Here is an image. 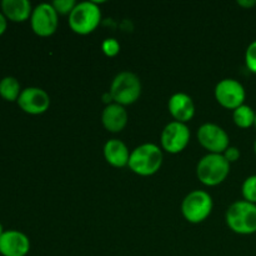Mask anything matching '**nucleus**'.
Wrapping results in <instances>:
<instances>
[{
  "label": "nucleus",
  "instance_id": "nucleus-2",
  "mask_svg": "<svg viewBox=\"0 0 256 256\" xmlns=\"http://www.w3.org/2000/svg\"><path fill=\"white\" fill-rule=\"evenodd\" d=\"M228 226L239 235H252L256 232V204L245 200L232 202L225 215Z\"/></svg>",
  "mask_w": 256,
  "mask_h": 256
},
{
  "label": "nucleus",
  "instance_id": "nucleus-25",
  "mask_svg": "<svg viewBox=\"0 0 256 256\" xmlns=\"http://www.w3.org/2000/svg\"><path fill=\"white\" fill-rule=\"evenodd\" d=\"M238 5L242 8H246V9H250V8H254L256 5V0H238Z\"/></svg>",
  "mask_w": 256,
  "mask_h": 256
},
{
  "label": "nucleus",
  "instance_id": "nucleus-22",
  "mask_svg": "<svg viewBox=\"0 0 256 256\" xmlns=\"http://www.w3.org/2000/svg\"><path fill=\"white\" fill-rule=\"evenodd\" d=\"M102 49L106 56H115L120 52V44L115 38H108L102 42Z\"/></svg>",
  "mask_w": 256,
  "mask_h": 256
},
{
  "label": "nucleus",
  "instance_id": "nucleus-23",
  "mask_svg": "<svg viewBox=\"0 0 256 256\" xmlns=\"http://www.w3.org/2000/svg\"><path fill=\"white\" fill-rule=\"evenodd\" d=\"M222 155H224L225 159L228 160V162L232 164V162H235L239 160L240 158V150L238 149L236 146H229L226 150H225L224 152H222Z\"/></svg>",
  "mask_w": 256,
  "mask_h": 256
},
{
  "label": "nucleus",
  "instance_id": "nucleus-6",
  "mask_svg": "<svg viewBox=\"0 0 256 256\" xmlns=\"http://www.w3.org/2000/svg\"><path fill=\"white\" fill-rule=\"evenodd\" d=\"M212 198L204 190H194L184 198L182 202V216L192 224H199L206 220L212 214Z\"/></svg>",
  "mask_w": 256,
  "mask_h": 256
},
{
  "label": "nucleus",
  "instance_id": "nucleus-21",
  "mask_svg": "<svg viewBox=\"0 0 256 256\" xmlns=\"http://www.w3.org/2000/svg\"><path fill=\"white\" fill-rule=\"evenodd\" d=\"M245 64L252 72L256 74V40L250 42L245 52Z\"/></svg>",
  "mask_w": 256,
  "mask_h": 256
},
{
  "label": "nucleus",
  "instance_id": "nucleus-18",
  "mask_svg": "<svg viewBox=\"0 0 256 256\" xmlns=\"http://www.w3.org/2000/svg\"><path fill=\"white\" fill-rule=\"evenodd\" d=\"M255 114L256 112H254L252 106L244 104L232 112V120L236 126L242 128V129H248L254 125Z\"/></svg>",
  "mask_w": 256,
  "mask_h": 256
},
{
  "label": "nucleus",
  "instance_id": "nucleus-3",
  "mask_svg": "<svg viewBox=\"0 0 256 256\" xmlns=\"http://www.w3.org/2000/svg\"><path fill=\"white\" fill-rule=\"evenodd\" d=\"M230 172V162L222 154H206L199 160L196 166L198 179L206 186L222 184Z\"/></svg>",
  "mask_w": 256,
  "mask_h": 256
},
{
  "label": "nucleus",
  "instance_id": "nucleus-12",
  "mask_svg": "<svg viewBox=\"0 0 256 256\" xmlns=\"http://www.w3.org/2000/svg\"><path fill=\"white\" fill-rule=\"evenodd\" d=\"M30 252V240L19 230H5L0 236V255L26 256Z\"/></svg>",
  "mask_w": 256,
  "mask_h": 256
},
{
  "label": "nucleus",
  "instance_id": "nucleus-20",
  "mask_svg": "<svg viewBox=\"0 0 256 256\" xmlns=\"http://www.w3.org/2000/svg\"><path fill=\"white\" fill-rule=\"evenodd\" d=\"M78 2L75 0H55L52 2L54 9L60 15H70V12L74 10Z\"/></svg>",
  "mask_w": 256,
  "mask_h": 256
},
{
  "label": "nucleus",
  "instance_id": "nucleus-1",
  "mask_svg": "<svg viewBox=\"0 0 256 256\" xmlns=\"http://www.w3.org/2000/svg\"><path fill=\"white\" fill-rule=\"evenodd\" d=\"M164 160L162 150L152 142H146L135 148L130 152L128 166L140 176H150L160 170Z\"/></svg>",
  "mask_w": 256,
  "mask_h": 256
},
{
  "label": "nucleus",
  "instance_id": "nucleus-10",
  "mask_svg": "<svg viewBox=\"0 0 256 256\" xmlns=\"http://www.w3.org/2000/svg\"><path fill=\"white\" fill-rule=\"evenodd\" d=\"M198 140L212 154H222L230 146L228 132L214 122H205L199 128Z\"/></svg>",
  "mask_w": 256,
  "mask_h": 256
},
{
  "label": "nucleus",
  "instance_id": "nucleus-16",
  "mask_svg": "<svg viewBox=\"0 0 256 256\" xmlns=\"http://www.w3.org/2000/svg\"><path fill=\"white\" fill-rule=\"evenodd\" d=\"M130 152L125 142L119 139H110L104 145V158L114 168H124L129 162Z\"/></svg>",
  "mask_w": 256,
  "mask_h": 256
},
{
  "label": "nucleus",
  "instance_id": "nucleus-8",
  "mask_svg": "<svg viewBox=\"0 0 256 256\" xmlns=\"http://www.w3.org/2000/svg\"><path fill=\"white\" fill-rule=\"evenodd\" d=\"M32 32L39 36H50L54 34L59 25V14L52 2H42L32 9L30 16Z\"/></svg>",
  "mask_w": 256,
  "mask_h": 256
},
{
  "label": "nucleus",
  "instance_id": "nucleus-7",
  "mask_svg": "<svg viewBox=\"0 0 256 256\" xmlns=\"http://www.w3.org/2000/svg\"><path fill=\"white\" fill-rule=\"evenodd\" d=\"M215 99L225 109H230L234 112L239 106L244 105L246 92L245 88L239 80L228 79L220 80L215 86Z\"/></svg>",
  "mask_w": 256,
  "mask_h": 256
},
{
  "label": "nucleus",
  "instance_id": "nucleus-17",
  "mask_svg": "<svg viewBox=\"0 0 256 256\" xmlns=\"http://www.w3.org/2000/svg\"><path fill=\"white\" fill-rule=\"evenodd\" d=\"M22 90L20 82L16 78L4 76L0 80V96L6 102H18Z\"/></svg>",
  "mask_w": 256,
  "mask_h": 256
},
{
  "label": "nucleus",
  "instance_id": "nucleus-13",
  "mask_svg": "<svg viewBox=\"0 0 256 256\" xmlns=\"http://www.w3.org/2000/svg\"><path fill=\"white\" fill-rule=\"evenodd\" d=\"M168 108L175 122H184V124L190 122L195 115L194 102L192 96L185 92H175L174 95H172L168 102Z\"/></svg>",
  "mask_w": 256,
  "mask_h": 256
},
{
  "label": "nucleus",
  "instance_id": "nucleus-11",
  "mask_svg": "<svg viewBox=\"0 0 256 256\" xmlns=\"http://www.w3.org/2000/svg\"><path fill=\"white\" fill-rule=\"evenodd\" d=\"M18 105L24 112L30 115L44 114L50 106V96L44 89L29 86L22 90Z\"/></svg>",
  "mask_w": 256,
  "mask_h": 256
},
{
  "label": "nucleus",
  "instance_id": "nucleus-28",
  "mask_svg": "<svg viewBox=\"0 0 256 256\" xmlns=\"http://www.w3.org/2000/svg\"><path fill=\"white\" fill-rule=\"evenodd\" d=\"M254 152H255V155H256V139H255V142H254Z\"/></svg>",
  "mask_w": 256,
  "mask_h": 256
},
{
  "label": "nucleus",
  "instance_id": "nucleus-27",
  "mask_svg": "<svg viewBox=\"0 0 256 256\" xmlns=\"http://www.w3.org/2000/svg\"><path fill=\"white\" fill-rule=\"evenodd\" d=\"M4 232H5V230H4V228H2V222H0V236H2V235L4 234Z\"/></svg>",
  "mask_w": 256,
  "mask_h": 256
},
{
  "label": "nucleus",
  "instance_id": "nucleus-9",
  "mask_svg": "<svg viewBox=\"0 0 256 256\" xmlns=\"http://www.w3.org/2000/svg\"><path fill=\"white\" fill-rule=\"evenodd\" d=\"M190 142V130L186 124L179 122H172L165 125L162 129V148L169 154H179L185 148L188 146Z\"/></svg>",
  "mask_w": 256,
  "mask_h": 256
},
{
  "label": "nucleus",
  "instance_id": "nucleus-14",
  "mask_svg": "<svg viewBox=\"0 0 256 256\" xmlns=\"http://www.w3.org/2000/svg\"><path fill=\"white\" fill-rule=\"evenodd\" d=\"M129 115L122 105L112 102L102 110V122L105 129L110 132H120L126 126Z\"/></svg>",
  "mask_w": 256,
  "mask_h": 256
},
{
  "label": "nucleus",
  "instance_id": "nucleus-26",
  "mask_svg": "<svg viewBox=\"0 0 256 256\" xmlns=\"http://www.w3.org/2000/svg\"><path fill=\"white\" fill-rule=\"evenodd\" d=\"M102 102H104L105 104H106V105L112 104V102H114V100H112V94H110V92H105V94L102 95Z\"/></svg>",
  "mask_w": 256,
  "mask_h": 256
},
{
  "label": "nucleus",
  "instance_id": "nucleus-19",
  "mask_svg": "<svg viewBox=\"0 0 256 256\" xmlns=\"http://www.w3.org/2000/svg\"><path fill=\"white\" fill-rule=\"evenodd\" d=\"M242 194L245 202L256 204V175H250L244 180L242 186Z\"/></svg>",
  "mask_w": 256,
  "mask_h": 256
},
{
  "label": "nucleus",
  "instance_id": "nucleus-15",
  "mask_svg": "<svg viewBox=\"0 0 256 256\" xmlns=\"http://www.w3.org/2000/svg\"><path fill=\"white\" fill-rule=\"evenodd\" d=\"M0 8L4 16L12 22H26L32 12V2L29 0H2Z\"/></svg>",
  "mask_w": 256,
  "mask_h": 256
},
{
  "label": "nucleus",
  "instance_id": "nucleus-4",
  "mask_svg": "<svg viewBox=\"0 0 256 256\" xmlns=\"http://www.w3.org/2000/svg\"><path fill=\"white\" fill-rule=\"evenodd\" d=\"M102 22V10L95 2H78L69 15V26L79 35L94 32Z\"/></svg>",
  "mask_w": 256,
  "mask_h": 256
},
{
  "label": "nucleus",
  "instance_id": "nucleus-29",
  "mask_svg": "<svg viewBox=\"0 0 256 256\" xmlns=\"http://www.w3.org/2000/svg\"><path fill=\"white\" fill-rule=\"evenodd\" d=\"M254 126L256 128V114H255V122H254Z\"/></svg>",
  "mask_w": 256,
  "mask_h": 256
},
{
  "label": "nucleus",
  "instance_id": "nucleus-5",
  "mask_svg": "<svg viewBox=\"0 0 256 256\" xmlns=\"http://www.w3.org/2000/svg\"><path fill=\"white\" fill-rule=\"evenodd\" d=\"M110 94L116 104L132 105L142 95V82L139 76L132 72H122L112 79Z\"/></svg>",
  "mask_w": 256,
  "mask_h": 256
},
{
  "label": "nucleus",
  "instance_id": "nucleus-24",
  "mask_svg": "<svg viewBox=\"0 0 256 256\" xmlns=\"http://www.w3.org/2000/svg\"><path fill=\"white\" fill-rule=\"evenodd\" d=\"M6 28H8V19L4 16V14L0 12V36L4 34Z\"/></svg>",
  "mask_w": 256,
  "mask_h": 256
}]
</instances>
